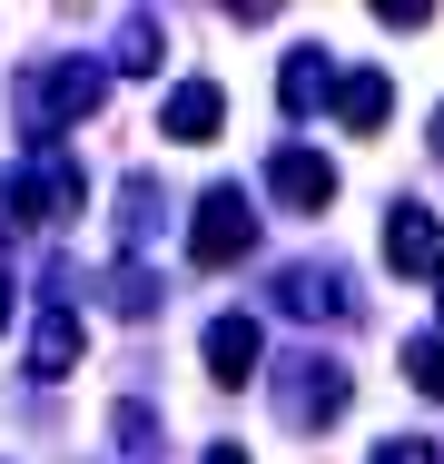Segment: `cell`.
Instances as JSON below:
<instances>
[{
    "instance_id": "obj_1",
    "label": "cell",
    "mask_w": 444,
    "mask_h": 464,
    "mask_svg": "<svg viewBox=\"0 0 444 464\" xmlns=\"http://www.w3.org/2000/svg\"><path fill=\"white\" fill-rule=\"evenodd\" d=\"M99 99H109V70H99V60H50V70H30V80H20V119H30V139L50 149L70 119L99 109Z\"/></svg>"
},
{
    "instance_id": "obj_2",
    "label": "cell",
    "mask_w": 444,
    "mask_h": 464,
    "mask_svg": "<svg viewBox=\"0 0 444 464\" xmlns=\"http://www.w3.org/2000/svg\"><path fill=\"white\" fill-rule=\"evenodd\" d=\"M247 247H257L247 188H208V198H198V227H188V257H198V267H237Z\"/></svg>"
},
{
    "instance_id": "obj_3",
    "label": "cell",
    "mask_w": 444,
    "mask_h": 464,
    "mask_svg": "<svg viewBox=\"0 0 444 464\" xmlns=\"http://www.w3.org/2000/svg\"><path fill=\"white\" fill-rule=\"evenodd\" d=\"M346 395H355V375L336 366V356H296L276 405H286V425H336V415H346Z\"/></svg>"
},
{
    "instance_id": "obj_4",
    "label": "cell",
    "mask_w": 444,
    "mask_h": 464,
    "mask_svg": "<svg viewBox=\"0 0 444 464\" xmlns=\"http://www.w3.org/2000/svg\"><path fill=\"white\" fill-rule=\"evenodd\" d=\"M385 267H395V277H444V227H435V208H415V198L385 208Z\"/></svg>"
},
{
    "instance_id": "obj_5",
    "label": "cell",
    "mask_w": 444,
    "mask_h": 464,
    "mask_svg": "<svg viewBox=\"0 0 444 464\" xmlns=\"http://www.w3.org/2000/svg\"><path fill=\"white\" fill-rule=\"evenodd\" d=\"M227 129V90L217 80H178L169 99H159V139H178V149H198V139H217Z\"/></svg>"
},
{
    "instance_id": "obj_6",
    "label": "cell",
    "mask_w": 444,
    "mask_h": 464,
    "mask_svg": "<svg viewBox=\"0 0 444 464\" xmlns=\"http://www.w3.org/2000/svg\"><path fill=\"white\" fill-rule=\"evenodd\" d=\"M266 188H276V208H296V218L336 208V169H326L316 149H276V159H266Z\"/></svg>"
},
{
    "instance_id": "obj_7",
    "label": "cell",
    "mask_w": 444,
    "mask_h": 464,
    "mask_svg": "<svg viewBox=\"0 0 444 464\" xmlns=\"http://www.w3.org/2000/svg\"><path fill=\"white\" fill-rule=\"evenodd\" d=\"M80 346H89L80 306H60V296H50V306H40V336H30V375H40V385H60V375L80 366Z\"/></svg>"
},
{
    "instance_id": "obj_8",
    "label": "cell",
    "mask_w": 444,
    "mask_h": 464,
    "mask_svg": "<svg viewBox=\"0 0 444 464\" xmlns=\"http://www.w3.org/2000/svg\"><path fill=\"white\" fill-rule=\"evenodd\" d=\"M198 356H208V375H217V385H247V375H257V356H266L257 316H217V326L198 336Z\"/></svg>"
},
{
    "instance_id": "obj_9",
    "label": "cell",
    "mask_w": 444,
    "mask_h": 464,
    "mask_svg": "<svg viewBox=\"0 0 444 464\" xmlns=\"http://www.w3.org/2000/svg\"><path fill=\"white\" fill-rule=\"evenodd\" d=\"M385 119H395V80H385V70H346V90H336V129L365 139V129H385Z\"/></svg>"
},
{
    "instance_id": "obj_10",
    "label": "cell",
    "mask_w": 444,
    "mask_h": 464,
    "mask_svg": "<svg viewBox=\"0 0 444 464\" xmlns=\"http://www.w3.org/2000/svg\"><path fill=\"white\" fill-rule=\"evenodd\" d=\"M336 90H346V80H336V60H326V50H296V60L276 70V99H286V119H306L316 99H336Z\"/></svg>"
},
{
    "instance_id": "obj_11",
    "label": "cell",
    "mask_w": 444,
    "mask_h": 464,
    "mask_svg": "<svg viewBox=\"0 0 444 464\" xmlns=\"http://www.w3.org/2000/svg\"><path fill=\"white\" fill-rule=\"evenodd\" d=\"M276 296H286L296 316H346V306H355L336 267H286V277H276Z\"/></svg>"
},
{
    "instance_id": "obj_12",
    "label": "cell",
    "mask_w": 444,
    "mask_h": 464,
    "mask_svg": "<svg viewBox=\"0 0 444 464\" xmlns=\"http://www.w3.org/2000/svg\"><path fill=\"white\" fill-rule=\"evenodd\" d=\"M159 60H169L159 20H149V10H129V20H119V70H159Z\"/></svg>"
},
{
    "instance_id": "obj_13",
    "label": "cell",
    "mask_w": 444,
    "mask_h": 464,
    "mask_svg": "<svg viewBox=\"0 0 444 464\" xmlns=\"http://www.w3.org/2000/svg\"><path fill=\"white\" fill-rule=\"evenodd\" d=\"M405 375H415V385L444 405V336H405Z\"/></svg>"
},
{
    "instance_id": "obj_14",
    "label": "cell",
    "mask_w": 444,
    "mask_h": 464,
    "mask_svg": "<svg viewBox=\"0 0 444 464\" xmlns=\"http://www.w3.org/2000/svg\"><path fill=\"white\" fill-rule=\"evenodd\" d=\"M109 306H119V316H149V306H159V277H149V267H119V277H109Z\"/></svg>"
},
{
    "instance_id": "obj_15",
    "label": "cell",
    "mask_w": 444,
    "mask_h": 464,
    "mask_svg": "<svg viewBox=\"0 0 444 464\" xmlns=\"http://www.w3.org/2000/svg\"><path fill=\"white\" fill-rule=\"evenodd\" d=\"M119 445L139 464H159V425H149V405H119Z\"/></svg>"
},
{
    "instance_id": "obj_16",
    "label": "cell",
    "mask_w": 444,
    "mask_h": 464,
    "mask_svg": "<svg viewBox=\"0 0 444 464\" xmlns=\"http://www.w3.org/2000/svg\"><path fill=\"white\" fill-rule=\"evenodd\" d=\"M444 445H425V435H385V445H375V464H435Z\"/></svg>"
},
{
    "instance_id": "obj_17",
    "label": "cell",
    "mask_w": 444,
    "mask_h": 464,
    "mask_svg": "<svg viewBox=\"0 0 444 464\" xmlns=\"http://www.w3.org/2000/svg\"><path fill=\"white\" fill-rule=\"evenodd\" d=\"M375 20H385V30H425L435 10H425V0H375Z\"/></svg>"
},
{
    "instance_id": "obj_18",
    "label": "cell",
    "mask_w": 444,
    "mask_h": 464,
    "mask_svg": "<svg viewBox=\"0 0 444 464\" xmlns=\"http://www.w3.org/2000/svg\"><path fill=\"white\" fill-rule=\"evenodd\" d=\"M208 464H247V455H237V445H208Z\"/></svg>"
},
{
    "instance_id": "obj_19",
    "label": "cell",
    "mask_w": 444,
    "mask_h": 464,
    "mask_svg": "<svg viewBox=\"0 0 444 464\" xmlns=\"http://www.w3.org/2000/svg\"><path fill=\"white\" fill-rule=\"evenodd\" d=\"M435 159H444V109H435Z\"/></svg>"
}]
</instances>
